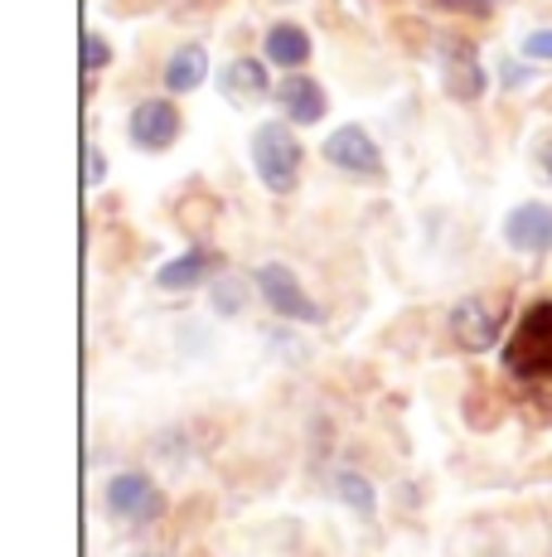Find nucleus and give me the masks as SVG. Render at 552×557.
<instances>
[{
	"label": "nucleus",
	"instance_id": "nucleus-1",
	"mask_svg": "<svg viewBox=\"0 0 552 557\" xmlns=\"http://www.w3.org/2000/svg\"><path fill=\"white\" fill-rule=\"evenodd\" d=\"M504 373L524 393H538V407L548 403V393H552V301H534L524 310L514 335L504 339Z\"/></svg>",
	"mask_w": 552,
	"mask_h": 557
},
{
	"label": "nucleus",
	"instance_id": "nucleus-2",
	"mask_svg": "<svg viewBox=\"0 0 552 557\" xmlns=\"http://www.w3.org/2000/svg\"><path fill=\"white\" fill-rule=\"evenodd\" d=\"M301 141H296L291 122H262L252 132V170L272 195H291L301 185Z\"/></svg>",
	"mask_w": 552,
	"mask_h": 557
},
{
	"label": "nucleus",
	"instance_id": "nucleus-3",
	"mask_svg": "<svg viewBox=\"0 0 552 557\" xmlns=\"http://www.w3.org/2000/svg\"><path fill=\"white\" fill-rule=\"evenodd\" d=\"M252 286H258L262 301H267L281 320H296V325H321L325 320V310L311 301V292H305L301 276H296L286 262H262L258 272H252Z\"/></svg>",
	"mask_w": 552,
	"mask_h": 557
},
{
	"label": "nucleus",
	"instance_id": "nucleus-4",
	"mask_svg": "<svg viewBox=\"0 0 552 557\" xmlns=\"http://www.w3.org/2000/svg\"><path fill=\"white\" fill-rule=\"evenodd\" d=\"M437 73L441 88L451 102H480L485 98V63L480 49L461 35H441L437 39Z\"/></svg>",
	"mask_w": 552,
	"mask_h": 557
},
{
	"label": "nucleus",
	"instance_id": "nucleus-5",
	"mask_svg": "<svg viewBox=\"0 0 552 557\" xmlns=\"http://www.w3.org/2000/svg\"><path fill=\"white\" fill-rule=\"evenodd\" d=\"M321 156L330 160L335 170H344V175H354V180H384V151L374 146V136L364 132V126H339V132L325 136V146H321Z\"/></svg>",
	"mask_w": 552,
	"mask_h": 557
},
{
	"label": "nucleus",
	"instance_id": "nucleus-6",
	"mask_svg": "<svg viewBox=\"0 0 552 557\" xmlns=\"http://www.w3.org/2000/svg\"><path fill=\"white\" fill-rule=\"evenodd\" d=\"M179 107L170 98H146L131 107V116H126V136H131L136 151H170V146L179 141Z\"/></svg>",
	"mask_w": 552,
	"mask_h": 557
},
{
	"label": "nucleus",
	"instance_id": "nucleus-7",
	"mask_svg": "<svg viewBox=\"0 0 552 557\" xmlns=\"http://www.w3.org/2000/svg\"><path fill=\"white\" fill-rule=\"evenodd\" d=\"M108 513L122 523H155L165 513V495L141 470H126V475H112L108 485Z\"/></svg>",
	"mask_w": 552,
	"mask_h": 557
},
{
	"label": "nucleus",
	"instance_id": "nucleus-8",
	"mask_svg": "<svg viewBox=\"0 0 552 557\" xmlns=\"http://www.w3.org/2000/svg\"><path fill=\"white\" fill-rule=\"evenodd\" d=\"M451 339L465 349V355H485V349L499 345V330H504V320H499V310L485 301V296H465V301L451 306Z\"/></svg>",
	"mask_w": 552,
	"mask_h": 557
},
{
	"label": "nucleus",
	"instance_id": "nucleus-9",
	"mask_svg": "<svg viewBox=\"0 0 552 557\" xmlns=\"http://www.w3.org/2000/svg\"><path fill=\"white\" fill-rule=\"evenodd\" d=\"M276 107L286 112V122L296 126H315L325 112H330V98H325V88L315 78H305V73H286L281 83H276Z\"/></svg>",
	"mask_w": 552,
	"mask_h": 557
},
{
	"label": "nucleus",
	"instance_id": "nucleus-10",
	"mask_svg": "<svg viewBox=\"0 0 552 557\" xmlns=\"http://www.w3.org/2000/svg\"><path fill=\"white\" fill-rule=\"evenodd\" d=\"M504 243L514 252H552V203H518V209H509Z\"/></svg>",
	"mask_w": 552,
	"mask_h": 557
},
{
	"label": "nucleus",
	"instance_id": "nucleus-11",
	"mask_svg": "<svg viewBox=\"0 0 552 557\" xmlns=\"http://www.w3.org/2000/svg\"><path fill=\"white\" fill-rule=\"evenodd\" d=\"M214 272H218V252L189 248V252L170 257L161 272H155V286H161V292H195V286H204Z\"/></svg>",
	"mask_w": 552,
	"mask_h": 557
},
{
	"label": "nucleus",
	"instance_id": "nucleus-12",
	"mask_svg": "<svg viewBox=\"0 0 552 557\" xmlns=\"http://www.w3.org/2000/svg\"><path fill=\"white\" fill-rule=\"evenodd\" d=\"M218 92L228 102H238V107H248V102H262L272 92V78H267V69H262L258 59H233L228 69H218Z\"/></svg>",
	"mask_w": 552,
	"mask_h": 557
},
{
	"label": "nucleus",
	"instance_id": "nucleus-13",
	"mask_svg": "<svg viewBox=\"0 0 552 557\" xmlns=\"http://www.w3.org/2000/svg\"><path fill=\"white\" fill-rule=\"evenodd\" d=\"M204 78H209V49L204 45H185V49L170 53V63H165L170 92H195Z\"/></svg>",
	"mask_w": 552,
	"mask_h": 557
},
{
	"label": "nucleus",
	"instance_id": "nucleus-14",
	"mask_svg": "<svg viewBox=\"0 0 552 557\" xmlns=\"http://www.w3.org/2000/svg\"><path fill=\"white\" fill-rule=\"evenodd\" d=\"M262 49H267V59L276 69H301L305 59H311V35H305L301 25H272L267 39H262Z\"/></svg>",
	"mask_w": 552,
	"mask_h": 557
},
{
	"label": "nucleus",
	"instance_id": "nucleus-15",
	"mask_svg": "<svg viewBox=\"0 0 552 557\" xmlns=\"http://www.w3.org/2000/svg\"><path fill=\"white\" fill-rule=\"evenodd\" d=\"M330 490H335L339 505L354 509L359 519H374V513H378V490L368 485L364 475H354V470H339V475L330 480Z\"/></svg>",
	"mask_w": 552,
	"mask_h": 557
},
{
	"label": "nucleus",
	"instance_id": "nucleus-16",
	"mask_svg": "<svg viewBox=\"0 0 552 557\" xmlns=\"http://www.w3.org/2000/svg\"><path fill=\"white\" fill-rule=\"evenodd\" d=\"M248 306V282L242 276H218L214 282V310L218 315H238Z\"/></svg>",
	"mask_w": 552,
	"mask_h": 557
},
{
	"label": "nucleus",
	"instance_id": "nucleus-17",
	"mask_svg": "<svg viewBox=\"0 0 552 557\" xmlns=\"http://www.w3.org/2000/svg\"><path fill=\"white\" fill-rule=\"evenodd\" d=\"M417 5L437 10V15H465V20H490L494 0H417Z\"/></svg>",
	"mask_w": 552,
	"mask_h": 557
},
{
	"label": "nucleus",
	"instance_id": "nucleus-18",
	"mask_svg": "<svg viewBox=\"0 0 552 557\" xmlns=\"http://www.w3.org/2000/svg\"><path fill=\"white\" fill-rule=\"evenodd\" d=\"M108 63H112V45L98 35V29H88V35H83V69H88V73H102Z\"/></svg>",
	"mask_w": 552,
	"mask_h": 557
},
{
	"label": "nucleus",
	"instance_id": "nucleus-19",
	"mask_svg": "<svg viewBox=\"0 0 552 557\" xmlns=\"http://www.w3.org/2000/svg\"><path fill=\"white\" fill-rule=\"evenodd\" d=\"M83 180H88V189H98L102 180H108V156H102V146H83Z\"/></svg>",
	"mask_w": 552,
	"mask_h": 557
},
{
	"label": "nucleus",
	"instance_id": "nucleus-20",
	"mask_svg": "<svg viewBox=\"0 0 552 557\" xmlns=\"http://www.w3.org/2000/svg\"><path fill=\"white\" fill-rule=\"evenodd\" d=\"M524 59L528 63H552V29H534L524 39Z\"/></svg>",
	"mask_w": 552,
	"mask_h": 557
},
{
	"label": "nucleus",
	"instance_id": "nucleus-21",
	"mask_svg": "<svg viewBox=\"0 0 552 557\" xmlns=\"http://www.w3.org/2000/svg\"><path fill=\"white\" fill-rule=\"evenodd\" d=\"M499 83H504V88H524V83H534V69H528V63L504 59L499 63Z\"/></svg>",
	"mask_w": 552,
	"mask_h": 557
},
{
	"label": "nucleus",
	"instance_id": "nucleus-22",
	"mask_svg": "<svg viewBox=\"0 0 552 557\" xmlns=\"http://www.w3.org/2000/svg\"><path fill=\"white\" fill-rule=\"evenodd\" d=\"M538 165H543V175L552 180V136H548L543 146H538Z\"/></svg>",
	"mask_w": 552,
	"mask_h": 557
},
{
	"label": "nucleus",
	"instance_id": "nucleus-23",
	"mask_svg": "<svg viewBox=\"0 0 552 557\" xmlns=\"http://www.w3.org/2000/svg\"><path fill=\"white\" fill-rule=\"evenodd\" d=\"M286 5H291V0H286Z\"/></svg>",
	"mask_w": 552,
	"mask_h": 557
},
{
	"label": "nucleus",
	"instance_id": "nucleus-24",
	"mask_svg": "<svg viewBox=\"0 0 552 557\" xmlns=\"http://www.w3.org/2000/svg\"><path fill=\"white\" fill-rule=\"evenodd\" d=\"M146 557H151V553H146Z\"/></svg>",
	"mask_w": 552,
	"mask_h": 557
}]
</instances>
